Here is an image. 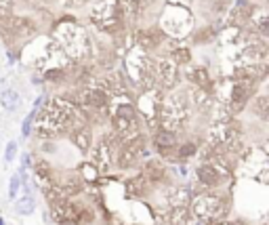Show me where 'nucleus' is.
I'll use <instances>...</instances> for the list:
<instances>
[{"label": "nucleus", "instance_id": "5701e85b", "mask_svg": "<svg viewBox=\"0 0 269 225\" xmlns=\"http://www.w3.org/2000/svg\"><path fill=\"white\" fill-rule=\"evenodd\" d=\"M32 164H34V162H32V158H30V154L26 152V154H21V168H30Z\"/></svg>", "mask_w": 269, "mask_h": 225}, {"label": "nucleus", "instance_id": "412c9836", "mask_svg": "<svg viewBox=\"0 0 269 225\" xmlns=\"http://www.w3.org/2000/svg\"><path fill=\"white\" fill-rule=\"evenodd\" d=\"M61 69H46V80H61Z\"/></svg>", "mask_w": 269, "mask_h": 225}, {"label": "nucleus", "instance_id": "a878e982", "mask_svg": "<svg viewBox=\"0 0 269 225\" xmlns=\"http://www.w3.org/2000/svg\"><path fill=\"white\" fill-rule=\"evenodd\" d=\"M59 225H78V221L76 219H61Z\"/></svg>", "mask_w": 269, "mask_h": 225}, {"label": "nucleus", "instance_id": "0eeeda50", "mask_svg": "<svg viewBox=\"0 0 269 225\" xmlns=\"http://www.w3.org/2000/svg\"><path fill=\"white\" fill-rule=\"evenodd\" d=\"M72 141L76 143V147L80 152H86L91 147L93 143V135H91V129H86V127H80L78 130H74V135H72Z\"/></svg>", "mask_w": 269, "mask_h": 225}, {"label": "nucleus", "instance_id": "6e6552de", "mask_svg": "<svg viewBox=\"0 0 269 225\" xmlns=\"http://www.w3.org/2000/svg\"><path fill=\"white\" fill-rule=\"evenodd\" d=\"M13 208H15V213L17 215L30 217L36 211V200H34V196H21V198H17V202H15Z\"/></svg>", "mask_w": 269, "mask_h": 225}, {"label": "nucleus", "instance_id": "f257e3e1", "mask_svg": "<svg viewBox=\"0 0 269 225\" xmlns=\"http://www.w3.org/2000/svg\"><path fill=\"white\" fill-rule=\"evenodd\" d=\"M194 213L198 215V219H204L210 223H221V219H223L227 213V206L219 196L204 193V196H198L194 200Z\"/></svg>", "mask_w": 269, "mask_h": 225}, {"label": "nucleus", "instance_id": "9b49d317", "mask_svg": "<svg viewBox=\"0 0 269 225\" xmlns=\"http://www.w3.org/2000/svg\"><path fill=\"white\" fill-rule=\"evenodd\" d=\"M248 95H250L248 84H244V82L235 84V87H234V93H232V103L238 105V107H242L244 103L248 101Z\"/></svg>", "mask_w": 269, "mask_h": 225}, {"label": "nucleus", "instance_id": "ddd939ff", "mask_svg": "<svg viewBox=\"0 0 269 225\" xmlns=\"http://www.w3.org/2000/svg\"><path fill=\"white\" fill-rule=\"evenodd\" d=\"M137 160V150H134V147L131 145V147H126L124 150V154H120V156H118V162H120L122 166H133V162Z\"/></svg>", "mask_w": 269, "mask_h": 225}, {"label": "nucleus", "instance_id": "bb28decb", "mask_svg": "<svg viewBox=\"0 0 269 225\" xmlns=\"http://www.w3.org/2000/svg\"><path fill=\"white\" fill-rule=\"evenodd\" d=\"M42 150H44V152H55V145H53V143H44Z\"/></svg>", "mask_w": 269, "mask_h": 225}, {"label": "nucleus", "instance_id": "39448f33", "mask_svg": "<svg viewBox=\"0 0 269 225\" xmlns=\"http://www.w3.org/2000/svg\"><path fill=\"white\" fill-rule=\"evenodd\" d=\"M0 105H2V110L6 112H15V110H19V105H21V95L17 91H13V89H6L0 93Z\"/></svg>", "mask_w": 269, "mask_h": 225}, {"label": "nucleus", "instance_id": "aec40b11", "mask_svg": "<svg viewBox=\"0 0 269 225\" xmlns=\"http://www.w3.org/2000/svg\"><path fill=\"white\" fill-rule=\"evenodd\" d=\"M189 59H192L189 49H177L175 53H172V61H177V64H187Z\"/></svg>", "mask_w": 269, "mask_h": 225}, {"label": "nucleus", "instance_id": "4be33fe9", "mask_svg": "<svg viewBox=\"0 0 269 225\" xmlns=\"http://www.w3.org/2000/svg\"><path fill=\"white\" fill-rule=\"evenodd\" d=\"M11 2H13V0H0V17H6V13H9Z\"/></svg>", "mask_w": 269, "mask_h": 225}, {"label": "nucleus", "instance_id": "1a4fd4ad", "mask_svg": "<svg viewBox=\"0 0 269 225\" xmlns=\"http://www.w3.org/2000/svg\"><path fill=\"white\" fill-rule=\"evenodd\" d=\"M145 177L152 183H156V181H162L164 177H166V168L160 164L158 160H149L147 164H145Z\"/></svg>", "mask_w": 269, "mask_h": 225}, {"label": "nucleus", "instance_id": "20e7f679", "mask_svg": "<svg viewBox=\"0 0 269 225\" xmlns=\"http://www.w3.org/2000/svg\"><path fill=\"white\" fill-rule=\"evenodd\" d=\"M82 101L91 107L103 110V107H107V95L101 89H86V91H82Z\"/></svg>", "mask_w": 269, "mask_h": 225}, {"label": "nucleus", "instance_id": "393cba45", "mask_svg": "<svg viewBox=\"0 0 269 225\" xmlns=\"http://www.w3.org/2000/svg\"><path fill=\"white\" fill-rule=\"evenodd\" d=\"M131 2H133V6H137V9H141V6H145V4L149 2V0H131Z\"/></svg>", "mask_w": 269, "mask_h": 225}, {"label": "nucleus", "instance_id": "423d86ee", "mask_svg": "<svg viewBox=\"0 0 269 225\" xmlns=\"http://www.w3.org/2000/svg\"><path fill=\"white\" fill-rule=\"evenodd\" d=\"M154 145H156V150H158V152L164 154V156H166V152H168L170 147L175 145V133H170V130L162 129L160 133H158V135L154 137Z\"/></svg>", "mask_w": 269, "mask_h": 225}, {"label": "nucleus", "instance_id": "4468645a", "mask_svg": "<svg viewBox=\"0 0 269 225\" xmlns=\"http://www.w3.org/2000/svg\"><path fill=\"white\" fill-rule=\"evenodd\" d=\"M189 76H192V80L198 82V87H206L208 84V72L204 67H194Z\"/></svg>", "mask_w": 269, "mask_h": 225}, {"label": "nucleus", "instance_id": "9d476101", "mask_svg": "<svg viewBox=\"0 0 269 225\" xmlns=\"http://www.w3.org/2000/svg\"><path fill=\"white\" fill-rule=\"evenodd\" d=\"M192 217H189V211L185 206H172V211L168 215V225H189L192 221Z\"/></svg>", "mask_w": 269, "mask_h": 225}, {"label": "nucleus", "instance_id": "7ed1b4c3", "mask_svg": "<svg viewBox=\"0 0 269 225\" xmlns=\"http://www.w3.org/2000/svg\"><path fill=\"white\" fill-rule=\"evenodd\" d=\"M158 76H160V80L166 84V87H175V82H177V64L175 61H162L160 65H158Z\"/></svg>", "mask_w": 269, "mask_h": 225}, {"label": "nucleus", "instance_id": "c756f323", "mask_svg": "<svg viewBox=\"0 0 269 225\" xmlns=\"http://www.w3.org/2000/svg\"><path fill=\"white\" fill-rule=\"evenodd\" d=\"M0 225H4V219H2V217H0Z\"/></svg>", "mask_w": 269, "mask_h": 225}, {"label": "nucleus", "instance_id": "f03ea898", "mask_svg": "<svg viewBox=\"0 0 269 225\" xmlns=\"http://www.w3.org/2000/svg\"><path fill=\"white\" fill-rule=\"evenodd\" d=\"M196 175H198V181L204 183V185H208V188H215V185L221 181L219 168L212 166V164H200V166H198V170H196Z\"/></svg>", "mask_w": 269, "mask_h": 225}, {"label": "nucleus", "instance_id": "a211bd4d", "mask_svg": "<svg viewBox=\"0 0 269 225\" xmlns=\"http://www.w3.org/2000/svg\"><path fill=\"white\" fill-rule=\"evenodd\" d=\"M21 190V177L19 175H13L11 181H9V198L15 200L17 198V192Z\"/></svg>", "mask_w": 269, "mask_h": 225}, {"label": "nucleus", "instance_id": "2eb2a0df", "mask_svg": "<svg viewBox=\"0 0 269 225\" xmlns=\"http://www.w3.org/2000/svg\"><path fill=\"white\" fill-rule=\"evenodd\" d=\"M32 168H34L40 177H44V179H51V175H53L51 164H49V162H44V160H38L36 164H32Z\"/></svg>", "mask_w": 269, "mask_h": 225}, {"label": "nucleus", "instance_id": "f3484780", "mask_svg": "<svg viewBox=\"0 0 269 225\" xmlns=\"http://www.w3.org/2000/svg\"><path fill=\"white\" fill-rule=\"evenodd\" d=\"M34 120H36V110H32V112L26 116L23 124H21V135H23V137H30V135H32V124H34Z\"/></svg>", "mask_w": 269, "mask_h": 225}, {"label": "nucleus", "instance_id": "dca6fc26", "mask_svg": "<svg viewBox=\"0 0 269 225\" xmlns=\"http://www.w3.org/2000/svg\"><path fill=\"white\" fill-rule=\"evenodd\" d=\"M145 192V181H143V177H139V179H133L131 183H129V193L133 196H141V193Z\"/></svg>", "mask_w": 269, "mask_h": 225}, {"label": "nucleus", "instance_id": "6ab92c4d", "mask_svg": "<svg viewBox=\"0 0 269 225\" xmlns=\"http://www.w3.org/2000/svg\"><path fill=\"white\" fill-rule=\"evenodd\" d=\"M17 154H19L17 141H9V143H6V150H4V160L6 162H13L15 158H17Z\"/></svg>", "mask_w": 269, "mask_h": 225}, {"label": "nucleus", "instance_id": "b1692460", "mask_svg": "<svg viewBox=\"0 0 269 225\" xmlns=\"http://www.w3.org/2000/svg\"><path fill=\"white\" fill-rule=\"evenodd\" d=\"M210 34H212V30H204V32H200V36H198L196 40H202V42H206V40H210V38H212Z\"/></svg>", "mask_w": 269, "mask_h": 225}, {"label": "nucleus", "instance_id": "c85d7f7f", "mask_svg": "<svg viewBox=\"0 0 269 225\" xmlns=\"http://www.w3.org/2000/svg\"><path fill=\"white\" fill-rule=\"evenodd\" d=\"M179 175L181 177H187V166H179Z\"/></svg>", "mask_w": 269, "mask_h": 225}, {"label": "nucleus", "instance_id": "f8f14e48", "mask_svg": "<svg viewBox=\"0 0 269 225\" xmlns=\"http://www.w3.org/2000/svg\"><path fill=\"white\" fill-rule=\"evenodd\" d=\"M196 152H198V147H196V143H192V141H187V143H183L177 150V156H179V160H189L192 156H196Z\"/></svg>", "mask_w": 269, "mask_h": 225}, {"label": "nucleus", "instance_id": "7c9ffc66", "mask_svg": "<svg viewBox=\"0 0 269 225\" xmlns=\"http://www.w3.org/2000/svg\"><path fill=\"white\" fill-rule=\"evenodd\" d=\"M0 141H2V139H0Z\"/></svg>", "mask_w": 269, "mask_h": 225}, {"label": "nucleus", "instance_id": "cd10ccee", "mask_svg": "<svg viewBox=\"0 0 269 225\" xmlns=\"http://www.w3.org/2000/svg\"><path fill=\"white\" fill-rule=\"evenodd\" d=\"M32 82H34V84H42V78H40V76H34V74H32Z\"/></svg>", "mask_w": 269, "mask_h": 225}]
</instances>
